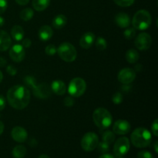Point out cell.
Segmentation results:
<instances>
[{"mask_svg":"<svg viewBox=\"0 0 158 158\" xmlns=\"http://www.w3.org/2000/svg\"><path fill=\"white\" fill-rule=\"evenodd\" d=\"M131 131V124L125 120H118L114 123L113 131L118 135H125Z\"/></svg>","mask_w":158,"mask_h":158,"instance_id":"4fadbf2b","label":"cell"},{"mask_svg":"<svg viewBox=\"0 0 158 158\" xmlns=\"http://www.w3.org/2000/svg\"><path fill=\"white\" fill-rule=\"evenodd\" d=\"M12 154L14 158H23L26 154V148L23 145L15 146L12 150Z\"/></svg>","mask_w":158,"mask_h":158,"instance_id":"cb8c5ba5","label":"cell"},{"mask_svg":"<svg viewBox=\"0 0 158 158\" xmlns=\"http://www.w3.org/2000/svg\"><path fill=\"white\" fill-rule=\"evenodd\" d=\"M97 148H98L99 151H100V152L103 153V154H105V153H106L110 150V144L102 141L98 143Z\"/></svg>","mask_w":158,"mask_h":158,"instance_id":"d6a6232c","label":"cell"},{"mask_svg":"<svg viewBox=\"0 0 158 158\" xmlns=\"http://www.w3.org/2000/svg\"><path fill=\"white\" fill-rule=\"evenodd\" d=\"M152 23V18L148 11L140 9L137 11L132 19V25L135 29L145 30L148 29Z\"/></svg>","mask_w":158,"mask_h":158,"instance_id":"277c9868","label":"cell"},{"mask_svg":"<svg viewBox=\"0 0 158 158\" xmlns=\"http://www.w3.org/2000/svg\"><path fill=\"white\" fill-rule=\"evenodd\" d=\"M135 0H114V2L121 7H128L134 4Z\"/></svg>","mask_w":158,"mask_h":158,"instance_id":"f1b7e54d","label":"cell"},{"mask_svg":"<svg viewBox=\"0 0 158 158\" xmlns=\"http://www.w3.org/2000/svg\"><path fill=\"white\" fill-rule=\"evenodd\" d=\"M51 89L55 94L59 96H62L66 94V86L65 83L62 80H54L51 84Z\"/></svg>","mask_w":158,"mask_h":158,"instance_id":"ac0fdd59","label":"cell"},{"mask_svg":"<svg viewBox=\"0 0 158 158\" xmlns=\"http://www.w3.org/2000/svg\"><path fill=\"white\" fill-rule=\"evenodd\" d=\"M67 23V19H66V15H57L56 16L54 17L52 19V26L55 28L56 29H61L64 27Z\"/></svg>","mask_w":158,"mask_h":158,"instance_id":"ffe728a7","label":"cell"},{"mask_svg":"<svg viewBox=\"0 0 158 158\" xmlns=\"http://www.w3.org/2000/svg\"><path fill=\"white\" fill-rule=\"evenodd\" d=\"M6 64H7V61L6 59L0 56V67H4Z\"/></svg>","mask_w":158,"mask_h":158,"instance_id":"b9f144b4","label":"cell"},{"mask_svg":"<svg viewBox=\"0 0 158 158\" xmlns=\"http://www.w3.org/2000/svg\"><path fill=\"white\" fill-rule=\"evenodd\" d=\"M4 124H3V123L2 121H0V135H2V134L3 133V131H4Z\"/></svg>","mask_w":158,"mask_h":158,"instance_id":"f6af8a7d","label":"cell"},{"mask_svg":"<svg viewBox=\"0 0 158 158\" xmlns=\"http://www.w3.org/2000/svg\"><path fill=\"white\" fill-rule=\"evenodd\" d=\"M118 158H123V157H118Z\"/></svg>","mask_w":158,"mask_h":158,"instance_id":"f907efd6","label":"cell"},{"mask_svg":"<svg viewBox=\"0 0 158 158\" xmlns=\"http://www.w3.org/2000/svg\"><path fill=\"white\" fill-rule=\"evenodd\" d=\"M26 56L25 49L22 45H14L9 50V56L12 61L15 63H20L23 61Z\"/></svg>","mask_w":158,"mask_h":158,"instance_id":"7c38bea8","label":"cell"},{"mask_svg":"<svg viewBox=\"0 0 158 158\" xmlns=\"http://www.w3.org/2000/svg\"><path fill=\"white\" fill-rule=\"evenodd\" d=\"M4 23H5V19L2 18V17L0 16V27H2V26H3Z\"/></svg>","mask_w":158,"mask_h":158,"instance_id":"7dc6e473","label":"cell"},{"mask_svg":"<svg viewBox=\"0 0 158 158\" xmlns=\"http://www.w3.org/2000/svg\"><path fill=\"white\" fill-rule=\"evenodd\" d=\"M33 94L39 99H48L50 97L51 94H52V89L51 86L48 83H43L40 84H37L35 87L33 88Z\"/></svg>","mask_w":158,"mask_h":158,"instance_id":"30bf717a","label":"cell"},{"mask_svg":"<svg viewBox=\"0 0 158 158\" xmlns=\"http://www.w3.org/2000/svg\"><path fill=\"white\" fill-rule=\"evenodd\" d=\"M137 158H154V156L149 151H142L137 154Z\"/></svg>","mask_w":158,"mask_h":158,"instance_id":"e575fe53","label":"cell"},{"mask_svg":"<svg viewBox=\"0 0 158 158\" xmlns=\"http://www.w3.org/2000/svg\"><path fill=\"white\" fill-rule=\"evenodd\" d=\"M152 44V38L150 34L147 32H142L139 34L136 38L134 45L139 50H147L151 47Z\"/></svg>","mask_w":158,"mask_h":158,"instance_id":"9c48e42d","label":"cell"},{"mask_svg":"<svg viewBox=\"0 0 158 158\" xmlns=\"http://www.w3.org/2000/svg\"><path fill=\"white\" fill-rule=\"evenodd\" d=\"M157 144H158V142H157V140H156V141L154 142V150H155V152H156V153H158Z\"/></svg>","mask_w":158,"mask_h":158,"instance_id":"bcb514c9","label":"cell"},{"mask_svg":"<svg viewBox=\"0 0 158 158\" xmlns=\"http://www.w3.org/2000/svg\"><path fill=\"white\" fill-rule=\"evenodd\" d=\"M96 47L98 50L103 51L107 47V43L103 37H98L96 40Z\"/></svg>","mask_w":158,"mask_h":158,"instance_id":"83f0119b","label":"cell"},{"mask_svg":"<svg viewBox=\"0 0 158 158\" xmlns=\"http://www.w3.org/2000/svg\"><path fill=\"white\" fill-rule=\"evenodd\" d=\"M118 80L123 84H130L136 78V72L131 68H124L118 73Z\"/></svg>","mask_w":158,"mask_h":158,"instance_id":"8fae6325","label":"cell"},{"mask_svg":"<svg viewBox=\"0 0 158 158\" xmlns=\"http://www.w3.org/2000/svg\"><path fill=\"white\" fill-rule=\"evenodd\" d=\"M86 89V83L83 79L76 77L73 79L68 86V92L73 97H80L85 93Z\"/></svg>","mask_w":158,"mask_h":158,"instance_id":"8992f818","label":"cell"},{"mask_svg":"<svg viewBox=\"0 0 158 158\" xmlns=\"http://www.w3.org/2000/svg\"><path fill=\"white\" fill-rule=\"evenodd\" d=\"M22 46L24 48H29L32 45V42L29 39H24V40H22Z\"/></svg>","mask_w":158,"mask_h":158,"instance_id":"f35d334b","label":"cell"},{"mask_svg":"<svg viewBox=\"0 0 158 158\" xmlns=\"http://www.w3.org/2000/svg\"><path fill=\"white\" fill-rule=\"evenodd\" d=\"M2 79H3V74H2V73L0 71V83L2 81Z\"/></svg>","mask_w":158,"mask_h":158,"instance_id":"681fc988","label":"cell"},{"mask_svg":"<svg viewBox=\"0 0 158 158\" xmlns=\"http://www.w3.org/2000/svg\"><path fill=\"white\" fill-rule=\"evenodd\" d=\"M23 82H24V84L26 85V87L32 88V89H33L37 85L36 80L35 77H32V76H26L24 78Z\"/></svg>","mask_w":158,"mask_h":158,"instance_id":"4316f807","label":"cell"},{"mask_svg":"<svg viewBox=\"0 0 158 158\" xmlns=\"http://www.w3.org/2000/svg\"><path fill=\"white\" fill-rule=\"evenodd\" d=\"M93 120L97 127L100 129H107L113 122L110 113L103 107L97 108L93 114Z\"/></svg>","mask_w":158,"mask_h":158,"instance_id":"3957f363","label":"cell"},{"mask_svg":"<svg viewBox=\"0 0 158 158\" xmlns=\"http://www.w3.org/2000/svg\"><path fill=\"white\" fill-rule=\"evenodd\" d=\"M142 70V65L138 64L135 66V72H140V71Z\"/></svg>","mask_w":158,"mask_h":158,"instance_id":"ee69618b","label":"cell"},{"mask_svg":"<svg viewBox=\"0 0 158 158\" xmlns=\"http://www.w3.org/2000/svg\"><path fill=\"white\" fill-rule=\"evenodd\" d=\"M63 103H64L65 106H68V107H70V106H73L74 105V99L73 97H71V96H69V97H66V98L63 100Z\"/></svg>","mask_w":158,"mask_h":158,"instance_id":"836d02e7","label":"cell"},{"mask_svg":"<svg viewBox=\"0 0 158 158\" xmlns=\"http://www.w3.org/2000/svg\"><path fill=\"white\" fill-rule=\"evenodd\" d=\"M7 100L14 109L23 110L30 101V91L23 85H15L8 90Z\"/></svg>","mask_w":158,"mask_h":158,"instance_id":"6da1fadb","label":"cell"},{"mask_svg":"<svg viewBox=\"0 0 158 158\" xmlns=\"http://www.w3.org/2000/svg\"><path fill=\"white\" fill-rule=\"evenodd\" d=\"M8 6L7 0H0V14H2L6 10Z\"/></svg>","mask_w":158,"mask_h":158,"instance_id":"74e56055","label":"cell"},{"mask_svg":"<svg viewBox=\"0 0 158 158\" xmlns=\"http://www.w3.org/2000/svg\"><path fill=\"white\" fill-rule=\"evenodd\" d=\"M131 148L130 140L127 137H120L114 143V153L116 157H120L127 154Z\"/></svg>","mask_w":158,"mask_h":158,"instance_id":"ba28073f","label":"cell"},{"mask_svg":"<svg viewBox=\"0 0 158 158\" xmlns=\"http://www.w3.org/2000/svg\"><path fill=\"white\" fill-rule=\"evenodd\" d=\"M11 136H12V139L18 143H23L28 138V134L26 129L19 126L12 128Z\"/></svg>","mask_w":158,"mask_h":158,"instance_id":"5bb4252c","label":"cell"},{"mask_svg":"<svg viewBox=\"0 0 158 158\" xmlns=\"http://www.w3.org/2000/svg\"><path fill=\"white\" fill-rule=\"evenodd\" d=\"M6 107V99L2 95H0V111L3 110Z\"/></svg>","mask_w":158,"mask_h":158,"instance_id":"ab89813d","label":"cell"},{"mask_svg":"<svg viewBox=\"0 0 158 158\" xmlns=\"http://www.w3.org/2000/svg\"><path fill=\"white\" fill-rule=\"evenodd\" d=\"M12 40L10 35L6 31L0 30V51H6L10 48Z\"/></svg>","mask_w":158,"mask_h":158,"instance_id":"e0dca14e","label":"cell"},{"mask_svg":"<svg viewBox=\"0 0 158 158\" xmlns=\"http://www.w3.org/2000/svg\"><path fill=\"white\" fill-rule=\"evenodd\" d=\"M6 72L8 73V74H9L10 76H15L17 73V69L14 67V66L12 65H9V66L6 67Z\"/></svg>","mask_w":158,"mask_h":158,"instance_id":"8d00e7d4","label":"cell"},{"mask_svg":"<svg viewBox=\"0 0 158 158\" xmlns=\"http://www.w3.org/2000/svg\"><path fill=\"white\" fill-rule=\"evenodd\" d=\"M50 0H32V7L38 12L45 10L49 6Z\"/></svg>","mask_w":158,"mask_h":158,"instance_id":"7402d4cb","label":"cell"},{"mask_svg":"<svg viewBox=\"0 0 158 158\" xmlns=\"http://www.w3.org/2000/svg\"><path fill=\"white\" fill-rule=\"evenodd\" d=\"M115 23L120 28H127L131 24L130 16L125 12H119L114 18Z\"/></svg>","mask_w":158,"mask_h":158,"instance_id":"2e32d148","label":"cell"},{"mask_svg":"<svg viewBox=\"0 0 158 158\" xmlns=\"http://www.w3.org/2000/svg\"><path fill=\"white\" fill-rule=\"evenodd\" d=\"M39 158H50V157H49L48 155H46V154H41V155L39 157Z\"/></svg>","mask_w":158,"mask_h":158,"instance_id":"c3c4849f","label":"cell"},{"mask_svg":"<svg viewBox=\"0 0 158 158\" xmlns=\"http://www.w3.org/2000/svg\"><path fill=\"white\" fill-rule=\"evenodd\" d=\"M45 52L48 56H54L57 52V48L55 45L49 44L45 49Z\"/></svg>","mask_w":158,"mask_h":158,"instance_id":"4dcf8cb0","label":"cell"},{"mask_svg":"<svg viewBox=\"0 0 158 158\" xmlns=\"http://www.w3.org/2000/svg\"><path fill=\"white\" fill-rule=\"evenodd\" d=\"M151 130H152V133L155 137L158 136V120L156 119L154 122H153L152 125H151Z\"/></svg>","mask_w":158,"mask_h":158,"instance_id":"d590c367","label":"cell"},{"mask_svg":"<svg viewBox=\"0 0 158 158\" xmlns=\"http://www.w3.org/2000/svg\"><path fill=\"white\" fill-rule=\"evenodd\" d=\"M11 35L15 41H21L24 37V30L20 26H14L11 30Z\"/></svg>","mask_w":158,"mask_h":158,"instance_id":"44dd1931","label":"cell"},{"mask_svg":"<svg viewBox=\"0 0 158 158\" xmlns=\"http://www.w3.org/2000/svg\"><path fill=\"white\" fill-rule=\"evenodd\" d=\"M57 53L59 56L63 61L67 63H72L76 60L77 56V52L73 45L68 42L61 43L57 48Z\"/></svg>","mask_w":158,"mask_h":158,"instance_id":"5b68a950","label":"cell"},{"mask_svg":"<svg viewBox=\"0 0 158 158\" xmlns=\"http://www.w3.org/2000/svg\"><path fill=\"white\" fill-rule=\"evenodd\" d=\"M136 35V30L134 28H128L123 32V35L127 40H131Z\"/></svg>","mask_w":158,"mask_h":158,"instance_id":"f546056e","label":"cell"},{"mask_svg":"<svg viewBox=\"0 0 158 158\" xmlns=\"http://www.w3.org/2000/svg\"><path fill=\"white\" fill-rule=\"evenodd\" d=\"M123 95H122L121 93L117 92L113 95L112 97V101L114 104H120V103L123 102Z\"/></svg>","mask_w":158,"mask_h":158,"instance_id":"1f68e13d","label":"cell"},{"mask_svg":"<svg viewBox=\"0 0 158 158\" xmlns=\"http://www.w3.org/2000/svg\"><path fill=\"white\" fill-rule=\"evenodd\" d=\"M34 12L32 9L30 8H26V9H23V10L20 12L19 16L20 19L23 21H29L30 19H32V18L33 17Z\"/></svg>","mask_w":158,"mask_h":158,"instance_id":"d4e9b609","label":"cell"},{"mask_svg":"<svg viewBox=\"0 0 158 158\" xmlns=\"http://www.w3.org/2000/svg\"><path fill=\"white\" fill-rule=\"evenodd\" d=\"M96 40V36L93 32H86L82 35L80 40V45L83 49H88L93 46L94 43Z\"/></svg>","mask_w":158,"mask_h":158,"instance_id":"9a60e30c","label":"cell"},{"mask_svg":"<svg viewBox=\"0 0 158 158\" xmlns=\"http://www.w3.org/2000/svg\"><path fill=\"white\" fill-rule=\"evenodd\" d=\"M140 55L138 52L134 49H131L127 51L126 60L129 63H136L139 60Z\"/></svg>","mask_w":158,"mask_h":158,"instance_id":"603a6c76","label":"cell"},{"mask_svg":"<svg viewBox=\"0 0 158 158\" xmlns=\"http://www.w3.org/2000/svg\"><path fill=\"white\" fill-rule=\"evenodd\" d=\"M102 140L103 142L110 144V143H114L115 140V134L110 131H106L102 135Z\"/></svg>","mask_w":158,"mask_h":158,"instance_id":"484cf974","label":"cell"},{"mask_svg":"<svg viewBox=\"0 0 158 158\" xmlns=\"http://www.w3.org/2000/svg\"><path fill=\"white\" fill-rule=\"evenodd\" d=\"M99 158H115V157H114V156L112 155V154H106V153H105V154H102V155Z\"/></svg>","mask_w":158,"mask_h":158,"instance_id":"7bdbcfd3","label":"cell"},{"mask_svg":"<svg viewBox=\"0 0 158 158\" xmlns=\"http://www.w3.org/2000/svg\"><path fill=\"white\" fill-rule=\"evenodd\" d=\"M39 38L43 42L48 41L53 35V30L49 26H43L40 27L38 32Z\"/></svg>","mask_w":158,"mask_h":158,"instance_id":"d6986e66","label":"cell"},{"mask_svg":"<svg viewBox=\"0 0 158 158\" xmlns=\"http://www.w3.org/2000/svg\"><path fill=\"white\" fill-rule=\"evenodd\" d=\"M131 143L138 148H144L149 146L152 140V136L148 130L138 127L134 131L131 136Z\"/></svg>","mask_w":158,"mask_h":158,"instance_id":"7a4b0ae2","label":"cell"},{"mask_svg":"<svg viewBox=\"0 0 158 158\" xmlns=\"http://www.w3.org/2000/svg\"><path fill=\"white\" fill-rule=\"evenodd\" d=\"M15 1L20 6H26L29 3V0H15Z\"/></svg>","mask_w":158,"mask_h":158,"instance_id":"60d3db41","label":"cell"},{"mask_svg":"<svg viewBox=\"0 0 158 158\" xmlns=\"http://www.w3.org/2000/svg\"><path fill=\"white\" fill-rule=\"evenodd\" d=\"M99 143L98 136L94 132H88L83 137L81 140V147L85 151H93L97 148Z\"/></svg>","mask_w":158,"mask_h":158,"instance_id":"52a82bcc","label":"cell"}]
</instances>
